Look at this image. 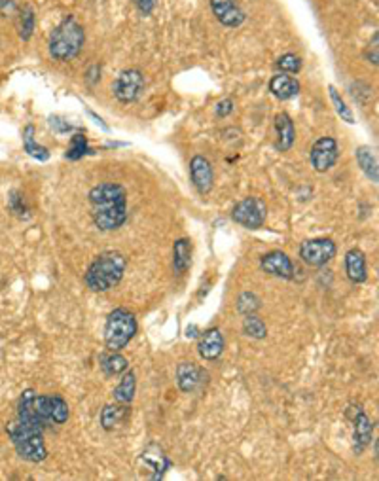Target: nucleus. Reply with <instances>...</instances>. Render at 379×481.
Wrapping results in <instances>:
<instances>
[{"label": "nucleus", "instance_id": "1", "mask_svg": "<svg viewBox=\"0 0 379 481\" xmlns=\"http://www.w3.org/2000/svg\"><path fill=\"white\" fill-rule=\"evenodd\" d=\"M91 216L97 229L114 231L127 220V192L118 182H103L91 188Z\"/></svg>", "mask_w": 379, "mask_h": 481}, {"label": "nucleus", "instance_id": "2", "mask_svg": "<svg viewBox=\"0 0 379 481\" xmlns=\"http://www.w3.org/2000/svg\"><path fill=\"white\" fill-rule=\"evenodd\" d=\"M69 417V404L57 394H36L33 389H27L21 394L17 404V419L44 430L49 425H65Z\"/></svg>", "mask_w": 379, "mask_h": 481}, {"label": "nucleus", "instance_id": "3", "mask_svg": "<svg viewBox=\"0 0 379 481\" xmlns=\"http://www.w3.org/2000/svg\"><path fill=\"white\" fill-rule=\"evenodd\" d=\"M127 260L118 250H106L99 254L83 275V282L91 292H108L124 279Z\"/></svg>", "mask_w": 379, "mask_h": 481}, {"label": "nucleus", "instance_id": "4", "mask_svg": "<svg viewBox=\"0 0 379 481\" xmlns=\"http://www.w3.org/2000/svg\"><path fill=\"white\" fill-rule=\"evenodd\" d=\"M83 44H86V31L74 15H69L49 35V57L61 63L72 61L74 57L80 56Z\"/></svg>", "mask_w": 379, "mask_h": 481}, {"label": "nucleus", "instance_id": "5", "mask_svg": "<svg viewBox=\"0 0 379 481\" xmlns=\"http://www.w3.org/2000/svg\"><path fill=\"white\" fill-rule=\"evenodd\" d=\"M8 436L12 440V446L23 461L42 462L48 459V449L44 441V430L38 426L25 423L15 417L14 423L8 425Z\"/></svg>", "mask_w": 379, "mask_h": 481}, {"label": "nucleus", "instance_id": "6", "mask_svg": "<svg viewBox=\"0 0 379 481\" xmlns=\"http://www.w3.org/2000/svg\"><path fill=\"white\" fill-rule=\"evenodd\" d=\"M135 334H137V320L135 315L127 309H114L106 316L104 345L111 352H118L127 347Z\"/></svg>", "mask_w": 379, "mask_h": 481}, {"label": "nucleus", "instance_id": "7", "mask_svg": "<svg viewBox=\"0 0 379 481\" xmlns=\"http://www.w3.org/2000/svg\"><path fill=\"white\" fill-rule=\"evenodd\" d=\"M268 216V206L258 197H245L232 211V218L247 229H260Z\"/></svg>", "mask_w": 379, "mask_h": 481}, {"label": "nucleus", "instance_id": "8", "mask_svg": "<svg viewBox=\"0 0 379 481\" xmlns=\"http://www.w3.org/2000/svg\"><path fill=\"white\" fill-rule=\"evenodd\" d=\"M336 256V243L326 237L307 239L300 245V258L309 268H323Z\"/></svg>", "mask_w": 379, "mask_h": 481}, {"label": "nucleus", "instance_id": "9", "mask_svg": "<svg viewBox=\"0 0 379 481\" xmlns=\"http://www.w3.org/2000/svg\"><path fill=\"white\" fill-rule=\"evenodd\" d=\"M145 90V76L138 69H125L120 72L116 82L112 85L114 97L120 103H135Z\"/></svg>", "mask_w": 379, "mask_h": 481}, {"label": "nucleus", "instance_id": "10", "mask_svg": "<svg viewBox=\"0 0 379 481\" xmlns=\"http://www.w3.org/2000/svg\"><path fill=\"white\" fill-rule=\"evenodd\" d=\"M339 158V146L338 140L332 137L318 138L317 142L313 145L309 154L311 167L317 172L330 171L332 167L336 165V161Z\"/></svg>", "mask_w": 379, "mask_h": 481}, {"label": "nucleus", "instance_id": "11", "mask_svg": "<svg viewBox=\"0 0 379 481\" xmlns=\"http://www.w3.org/2000/svg\"><path fill=\"white\" fill-rule=\"evenodd\" d=\"M347 417L353 421V440H355V453L360 455L368 443L372 441L373 423L360 406H351L347 409Z\"/></svg>", "mask_w": 379, "mask_h": 481}, {"label": "nucleus", "instance_id": "12", "mask_svg": "<svg viewBox=\"0 0 379 481\" xmlns=\"http://www.w3.org/2000/svg\"><path fill=\"white\" fill-rule=\"evenodd\" d=\"M205 381H207V371L193 362H180L177 368V383L180 391L186 394L200 391L205 385Z\"/></svg>", "mask_w": 379, "mask_h": 481}, {"label": "nucleus", "instance_id": "13", "mask_svg": "<svg viewBox=\"0 0 379 481\" xmlns=\"http://www.w3.org/2000/svg\"><path fill=\"white\" fill-rule=\"evenodd\" d=\"M260 268L273 277H281L287 281L294 279V263L281 250H271L268 254H264L260 260Z\"/></svg>", "mask_w": 379, "mask_h": 481}, {"label": "nucleus", "instance_id": "14", "mask_svg": "<svg viewBox=\"0 0 379 481\" xmlns=\"http://www.w3.org/2000/svg\"><path fill=\"white\" fill-rule=\"evenodd\" d=\"M190 177H192L195 190L203 193V195L213 190L214 172L207 158H203V156L192 158V161H190Z\"/></svg>", "mask_w": 379, "mask_h": 481}, {"label": "nucleus", "instance_id": "15", "mask_svg": "<svg viewBox=\"0 0 379 481\" xmlns=\"http://www.w3.org/2000/svg\"><path fill=\"white\" fill-rule=\"evenodd\" d=\"M211 10L224 27H239L245 21V12L235 0H211Z\"/></svg>", "mask_w": 379, "mask_h": 481}, {"label": "nucleus", "instance_id": "16", "mask_svg": "<svg viewBox=\"0 0 379 481\" xmlns=\"http://www.w3.org/2000/svg\"><path fill=\"white\" fill-rule=\"evenodd\" d=\"M197 352L203 360L213 362L216 358H220L224 352V336L218 328H209L207 332H203V336L197 345Z\"/></svg>", "mask_w": 379, "mask_h": 481}, {"label": "nucleus", "instance_id": "17", "mask_svg": "<svg viewBox=\"0 0 379 481\" xmlns=\"http://www.w3.org/2000/svg\"><path fill=\"white\" fill-rule=\"evenodd\" d=\"M345 273H347V279L355 284H362L368 279L366 256L360 248H351L345 254Z\"/></svg>", "mask_w": 379, "mask_h": 481}, {"label": "nucleus", "instance_id": "18", "mask_svg": "<svg viewBox=\"0 0 379 481\" xmlns=\"http://www.w3.org/2000/svg\"><path fill=\"white\" fill-rule=\"evenodd\" d=\"M275 131H277V150L289 152L294 146L296 140V129L294 122L287 112H281L275 116Z\"/></svg>", "mask_w": 379, "mask_h": 481}, {"label": "nucleus", "instance_id": "19", "mask_svg": "<svg viewBox=\"0 0 379 481\" xmlns=\"http://www.w3.org/2000/svg\"><path fill=\"white\" fill-rule=\"evenodd\" d=\"M269 91L281 99V101H289L292 97H296L300 93V82L296 78L287 74H275L269 80Z\"/></svg>", "mask_w": 379, "mask_h": 481}, {"label": "nucleus", "instance_id": "20", "mask_svg": "<svg viewBox=\"0 0 379 481\" xmlns=\"http://www.w3.org/2000/svg\"><path fill=\"white\" fill-rule=\"evenodd\" d=\"M127 415H129L127 404H118V402L116 404H108L101 411V426L104 430H114L120 425H124Z\"/></svg>", "mask_w": 379, "mask_h": 481}, {"label": "nucleus", "instance_id": "21", "mask_svg": "<svg viewBox=\"0 0 379 481\" xmlns=\"http://www.w3.org/2000/svg\"><path fill=\"white\" fill-rule=\"evenodd\" d=\"M190 263H192V243H190V239L175 241V247H172V269L179 275H182V273L188 271Z\"/></svg>", "mask_w": 379, "mask_h": 481}, {"label": "nucleus", "instance_id": "22", "mask_svg": "<svg viewBox=\"0 0 379 481\" xmlns=\"http://www.w3.org/2000/svg\"><path fill=\"white\" fill-rule=\"evenodd\" d=\"M355 156H357V161H359L362 172H364L368 179L372 180L373 184H378L379 182L378 158H376V154H373L372 148H370V146H359L357 152H355Z\"/></svg>", "mask_w": 379, "mask_h": 481}, {"label": "nucleus", "instance_id": "23", "mask_svg": "<svg viewBox=\"0 0 379 481\" xmlns=\"http://www.w3.org/2000/svg\"><path fill=\"white\" fill-rule=\"evenodd\" d=\"M135 391H137V375L135 371H125V375L120 381V385L114 389V400L118 404H131L135 398Z\"/></svg>", "mask_w": 379, "mask_h": 481}, {"label": "nucleus", "instance_id": "24", "mask_svg": "<svg viewBox=\"0 0 379 481\" xmlns=\"http://www.w3.org/2000/svg\"><path fill=\"white\" fill-rule=\"evenodd\" d=\"M23 148L31 158L38 159V161H48L49 150L46 146L38 145L35 140V125H27L23 129Z\"/></svg>", "mask_w": 379, "mask_h": 481}, {"label": "nucleus", "instance_id": "25", "mask_svg": "<svg viewBox=\"0 0 379 481\" xmlns=\"http://www.w3.org/2000/svg\"><path fill=\"white\" fill-rule=\"evenodd\" d=\"M101 368L108 377H114V375H120V373H125L129 370V362L120 352H111V354L101 358Z\"/></svg>", "mask_w": 379, "mask_h": 481}, {"label": "nucleus", "instance_id": "26", "mask_svg": "<svg viewBox=\"0 0 379 481\" xmlns=\"http://www.w3.org/2000/svg\"><path fill=\"white\" fill-rule=\"evenodd\" d=\"M36 17L33 6H23L19 10V21H17V31H19V38L23 42L31 40V36L35 33Z\"/></svg>", "mask_w": 379, "mask_h": 481}, {"label": "nucleus", "instance_id": "27", "mask_svg": "<svg viewBox=\"0 0 379 481\" xmlns=\"http://www.w3.org/2000/svg\"><path fill=\"white\" fill-rule=\"evenodd\" d=\"M90 152V146H88V138L83 137L82 133H76L74 137L70 138V146L67 148V154L65 158L70 159V161H78L82 159L86 154Z\"/></svg>", "mask_w": 379, "mask_h": 481}, {"label": "nucleus", "instance_id": "28", "mask_svg": "<svg viewBox=\"0 0 379 481\" xmlns=\"http://www.w3.org/2000/svg\"><path fill=\"white\" fill-rule=\"evenodd\" d=\"M243 332L252 339H264L268 336V328L264 324L262 318H258L256 315H247L245 323H243Z\"/></svg>", "mask_w": 379, "mask_h": 481}, {"label": "nucleus", "instance_id": "29", "mask_svg": "<svg viewBox=\"0 0 379 481\" xmlns=\"http://www.w3.org/2000/svg\"><path fill=\"white\" fill-rule=\"evenodd\" d=\"M328 91H330V99H332V104H334V108H336V112H338V116L344 120V122H347V124H355V116H353L351 108L347 106V103L344 101V97L339 95V91L334 88V85H328Z\"/></svg>", "mask_w": 379, "mask_h": 481}, {"label": "nucleus", "instance_id": "30", "mask_svg": "<svg viewBox=\"0 0 379 481\" xmlns=\"http://www.w3.org/2000/svg\"><path fill=\"white\" fill-rule=\"evenodd\" d=\"M260 307H262V302H260V297L256 296L255 292H245L237 300V311L245 316L255 315Z\"/></svg>", "mask_w": 379, "mask_h": 481}, {"label": "nucleus", "instance_id": "31", "mask_svg": "<svg viewBox=\"0 0 379 481\" xmlns=\"http://www.w3.org/2000/svg\"><path fill=\"white\" fill-rule=\"evenodd\" d=\"M277 69L289 74H298L302 70V59L296 54H284L277 59Z\"/></svg>", "mask_w": 379, "mask_h": 481}, {"label": "nucleus", "instance_id": "32", "mask_svg": "<svg viewBox=\"0 0 379 481\" xmlns=\"http://www.w3.org/2000/svg\"><path fill=\"white\" fill-rule=\"evenodd\" d=\"M8 206H10V211H12L15 216L27 218V205H25V199H23V195H21L17 190H12L10 195H8Z\"/></svg>", "mask_w": 379, "mask_h": 481}, {"label": "nucleus", "instance_id": "33", "mask_svg": "<svg viewBox=\"0 0 379 481\" xmlns=\"http://www.w3.org/2000/svg\"><path fill=\"white\" fill-rule=\"evenodd\" d=\"M49 127L56 131V133H59V135H63V133H69V131H72L74 127L69 124V122H65L61 116H51L49 117Z\"/></svg>", "mask_w": 379, "mask_h": 481}, {"label": "nucleus", "instance_id": "34", "mask_svg": "<svg viewBox=\"0 0 379 481\" xmlns=\"http://www.w3.org/2000/svg\"><path fill=\"white\" fill-rule=\"evenodd\" d=\"M378 42H379V35L376 33L373 35V38H372V42L368 44V48H366V59L368 61L372 63V65H378V59H379V56H378Z\"/></svg>", "mask_w": 379, "mask_h": 481}, {"label": "nucleus", "instance_id": "35", "mask_svg": "<svg viewBox=\"0 0 379 481\" xmlns=\"http://www.w3.org/2000/svg\"><path fill=\"white\" fill-rule=\"evenodd\" d=\"M135 6L143 15H150L158 6V0H135Z\"/></svg>", "mask_w": 379, "mask_h": 481}, {"label": "nucleus", "instance_id": "36", "mask_svg": "<svg viewBox=\"0 0 379 481\" xmlns=\"http://www.w3.org/2000/svg\"><path fill=\"white\" fill-rule=\"evenodd\" d=\"M234 112V101L232 99H224L220 103L216 104V116L226 117Z\"/></svg>", "mask_w": 379, "mask_h": 481}, {"label": "nucleus", "instance_id": "37", "mask_svg": "<svg viewBox=\"0 0 379 481\" xmlns=\"http://www.w3.org/2000/svg\"><path fill=\"white\" fill-rule=\"evenodd\" d=\"M15 8H17V2H15V0H0V14H14Z\"/></svg>", "mask_w": 379, "mask_h": 481}, {"label": "nucleus", "instance_id": "38", "mask_svg": "<svg viewBox=\"0 0 379 481\" xmlns=\"http://www.w3.org/2000/svg\"><path fill=\"white\" fill-rule=\"evenodd\" d=\"M99 78H101V69H99L97 65H93V67L88 70V74H86V80H88L90 83H95Z\"/></svg>", "mask_w": 379, "mask_h": 481}, {"label": "nucleus", "instance_id": "39", "mask_svg": "<svg viewBox=\"0 0 379 481\" xmlns=\"http://www.w3.org/2000/svg\"><path fill=\"white\" fill-rule=\"evenodd\" d=\"M88 114H90V116L93 117V120H95V124H97V125H101V127H103L104 131H108V125L104 124V122H103V117H101V116H97V114H95V112H93V111H88Z\"/></svg>", "mask_w": 379, "mask_h": 481}]
</instances>
